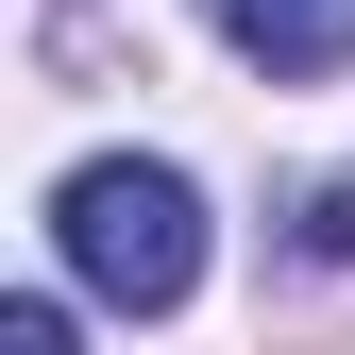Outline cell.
I'll list each match as a JSON object with an SVG mask.
<instances>
[{
  "label": "cell",
  "mask_w": 355,
  "mask_h": 355,
  "mask_svg": "<svg viewBox=\"0 0 355 355\" xmlns=\"http://www.w3.org/2000/svg\"><path fill=\"white\" fill-rule=\"evenodd\" d=\"M51 254L119 304V322H169V304L203 288V187L153 169V153H85L51 187Z\"/></svg>",
  "instance_id": "1"
},
{
  "label": "cell",
  "mask_w": 355,
  "mask_h": 355,
  "mask_svg": "<svg viewBox=\"0 0 355 355\" xmlns=\"http://www.w3.org/2000/svg\"><path fill=\"white\" fill-rule=\"evenodd\" d=\"M220 34H237V68H271V85H322L355 51V0H203Z\"/></svg>",
  "instance_id": "2"
},
{
  "label": "cell",
  "mask_w": 355,
  "mask_h": 355,
  "mask_svg": "<svg viewBox=\"0 0 355 355\" xmlns=\"http://www.w3.org/2000/svg\"><path fill=\"white\" fill-rule=\"evenodd\" d=\"M0 355H68V304H0Z\"/></svg>",
  "instance_id": "3"
},
{
  "label": "cell",
  "mask_w": 355,
  "mask_h": 355,
  "mask_svg": "<svg viewBox=\"0 0 355 355\" xmlns=\"http://www.w3.org/2000/svg\"><path fill=\"white\" fill-rule=\"evenodd\" d=\"M304 254H355V187H322V203H304Z\"/></svg>",
  "instance_id": "4"
}]
</instances>
